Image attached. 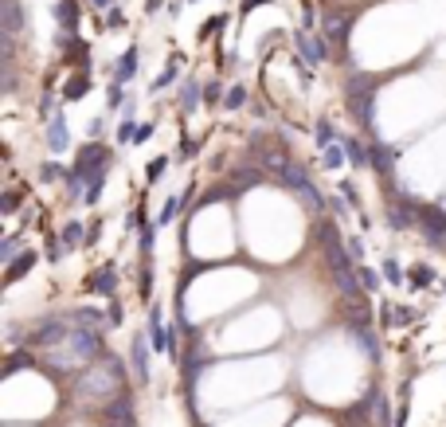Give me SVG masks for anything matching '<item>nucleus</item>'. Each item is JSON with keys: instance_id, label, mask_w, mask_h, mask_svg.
<instances>
[{"instance_id": "17", "label": "nucleus", "mask_w": 446, "mask_h": 427, "mask_svg": "<svg viewBox=\"0 0 446 427\" xmlns=\"http://www.w3.org/2000/svg\"><path fill=\"white\" fill-rule=\"evenodd\" d=\"M177 208H180V200H177V196L165 200V208H161V216H157V228H169L172 219H177Z\"/></svg>"}, {"instance_id": "27", "label": "nucleus", "mask_w": 446, "mask_h": 427, "mask_svg": "<svg viewBox=\"0 0 446 427\" xmlns=\"http://www.w3.org/2000/svg\"><path fill=\"white\" fill-rule=\"evenodd\" d=\"M318 145H321V150L333 145V126H329V122H318Z\"/></svg>"}, {"instance_id": "6", "label": "nucleus", "mask_w": 446, "mask_h": 427, "mask_svg": "<svg viewBox=\"0 0 446 427\" xmlns=\"http://www.w3.org/2000/svg\"><path fill=\"white\" fill-rule=\"evenodd\" d=\"M47 145H51V153H67V145H70L67 114H55V118L47 122Z\"/></svg>"}, {"instance_id": "26", "label": "nucleus", "mask_w": 446, "mask_h": 427, "mask_svg": "<svg viewBox=\"0 0 446 427\" xmlns=\"http://www.w3.org/2000/svg\"><path fill=\"white\" fill-rule=\"evenodd\" d=\"M325 31H329V36H333V40H337V36H345V20H341V16H329V20H325Z\"/></svg>"}, {"instance_id": "28", "label": "nucleus", "mask_w": 446, "mask_h": 427, "mask_svg": "<svg viewBox=\"0 0 446 427\" xmlns=\"http://www.w3.org/2000/svg\"><path fill=\"white\" fill-rule=\"evenodd\" d=\"M172 79H177V67H169V71H161L157 79H153V90H161V87H169Z\"/></svg>"}, {"instance_id": "12", "label": "nucleus", "mask_w": 446, "mask_h": 427, "mask_svg": "<svg viewBox=\"0 0 446 427\" xmlns=\"http://www.w3.org/2000/svg\"><path fill=\"white\" fill-rule=\"evenodd\" d=\"M137 138V126H133V102H126V114H121V122H118V141L126 145V141H133Z\"/></svg>"}, {"instance_id": "33", "label": "nucleus", "mask_w": 446, "mask_h": 427, "mask_svg": "<svg viewBox=\"0 0 446 427\" xmlns=\"http://www.w3.org/2000/svg\"><path fill=\"white\" fill-rule=\"evenodd\" d=\"M341 192H345L348 200H352V204H360V196H357V189H352V180H345V184H341Z\"/></svg>"}, {"instance_id": "2", "label": "nucleus", "mask_w": 446, "mask_h": 427, "mask_svg": "<svg viewBox=\"0 0 446 427\" xmlns=\"http://www.w3.org/2000/svg\"><path fill=\"white\" fill-rule=\"evenodd\" d=\"M121 388V365L118 361H110L106 368H90L87 377H82V384H79V396L82 400H102V396H110V392H118Z\"/></svg>"}, {"instance_id": "16", "label": "nucleus", "mask_w": 446, "mask_h": 427, "mask_svg": "<svg viewBox=\"0 0 446 427\" xmlns=\"http://www.w3.org/2000/svg\"><path fill=\"white\" fill-rule=\"evenodd\" d=\"M396 157H399V153L396 150H384V145H380V150H372V165H376V169H392V165H396Z\"/></svg>"}, {"instance_id": "8", "label": "nucleus", "mask_w": 446, "mask_h": 427, "mask_svg": "<svg viewBox=\"0 0 446 427\" xmlns=\"http://www.w3.org/2000/svg\"><path fill=\"white\" fill-rule=\"evenodd\" d=\"M24 28V12H20V0H4V36H16Z\"/></svg>"}, {"instance_id": "34", "label": "nucleus", "mask_w": 446, "mask_h": 427, "mask_svg": "<svg viewBox=\"0 0 446 427\" xmlns=\"http://www.w3.org/2000/svg\"><path fill=\"white\" fill-rule=\"evenodd\" d=\"M149 133H153V126L145 122V126H137V138H133V141H149Z\"/></svg>"}, {"instance_id": "5", "label": "nucleus", "mask_w": 446, "mask_h": 427, "mask_svg": "<svg viewBox=\"0 0 446 427\" xmlns=\"http://www.w3.org/2000/svg\"><path fill=\"white\" fill-rule=\"evenodd\" d=\"M297 51H302V59L306 63H313V67H318V63H325V40H321V36H313V31H297Z\"/></svg>"}, {"instance_id": "11", "label": "nucleus", "mask_w": 446, "mask_h": 427, "mask_svg": "<svg viewBox=\"0 0 446 427\" xmlns=\"http://www.w3.org/2000/svg\"><path fill=\"white\" fill-rule=\"evenodd\" d=\"M200 99H204V94H200V82H180V110H196L200 106Z\"/></svg>"}, {"instance_id": "25", "label": "nucleus", "mask_w": 446, "mask_h": 427, "mask_svg": "<svg viewBox=\"0 0 446 427\" xmlns=\"http://www.w3.org/2000/svg\"><path fill=\"white\" fill-rule=\"evenodd\" d=\"M384 278L387 282H403V270H399L396 259H384Z\"/></svg>"}, {"instance_id": "37", "label": "nucleus", "mask_w": 446, "mask_h": 427, "mask_svg": "<svg viewBox=\"0 0 446 427\" xmlns=\"http://www.w3.org/2000/svg\"><path fill=\"white\" fill-rule=\"evenodd\" d=\"M443 294H446V287H443Z\"/></svg>"}, {"instance_id": "31", "label": "nucleus", "mask_w": 446, "mask_h": 427, "mask_svg": "<svg viewBox=\"0 0 446 427\" xmlns=\"http://www.w3.org/2000/svg\"><path fill=\"white\" fill-rule=\"evenodd\" d=\"M204 99H208V102H219V99H228V94H223V87H219V82H211V87L204 90Z\"/></svg>"}, {"instance_id": "14", "label": "nucleus", "mask_w": 446, "mask_h": 427, "mask_svg": "<svg viewBox=\"0 0 446 427\" xmlns=\"http://www.w3.org/2000/svg\"><path fill=\"white\" fill-rule=\"evenodd\" d=\"M16 255H20V236H8L4 243H0V263H4V267H12V263H16Z\"/></svg>"}, {"instance_id": "36", "label": "nucleus", "mask_w": 446, "mask_h": 427, "mask_svg": "<svg viewBox=\"0 0 446 427\" xmlns=\"http://www.w3.org/2000/svg\"><path fill=\"white\" fill-rule=\"evenodd\" d=\"M94 4H98V8H110V4H114V0H94Z\"/></svg>"}, {"instance_id": "29", "label": "nucleus", "mask_w": 446, "mask_h": 427, "mask_svg": "<svg viewBox=\"0 0 446 427\" xmlns=\"http://www.w3.org/2000/svg\"><path fill=\"white\" fill-rule=\"evenodd\" d=\"M102 129H106V118H90V122H87V133H90L94 141L102 138Z\"/></svg>"}, {"instance_id": "18", "label": "nucleus", "mask_w": 446, "mask_h": 427, "mask_svg": "<svg viewBox=\"0 0 446 427\" xmlns=\"http://www.w3.org/2000/svg\"><path fill=\"white\" fill-rule=\"evenodd\" d=\"M223 106H228V110L247 106V87H231V90H228V99H223Z\"/></svg>"}, {"instance_id": "4", "label": "nucleus", "mask_w": 446, "mask_h": 427, "mask_svg": "<svg viewBox=\"0 0 446 427\" xmlns=\"http://www.w3.org/2000/svg\"><path fill=\"white\" fill-rule=\"evenodd\" d=\"M149 345L157 353H169L172 349V329H165V318H161V306L149 310Z\"/></svg>"}, {"instance_id": "7", "label": "nucleus", "mask_w": 446, "mask_h": 427, "mask_svg": "<svg viewBox=\"0 0 446 427\" xmlns=\"http://www.w3.org/2000/svg\"><path fill=\"white\" fill-rule=\"evenodd\" d=\"M137 59H141L137 48H129L126 55L118 59V67H114V82H129V79H133V75H137Z\"/></svg>"}, {"instance_id": "1", "label": "nucleus", "mask_w": 446, "mask_h": 427, "mask_svg": "<svg viewBox=\"0 0 446 427\" xmlns=\"http://www.w3.org/2000/svg\"><path fill=\"white\" fill-rule=\"evenodd\" d=\"M94 353H98V333H90V329H75V333H63V345L47 357V365L70 372V368L87 365Z\"/></svg>"}, {"instance_id": "22", "label": "nucleus", "mask_w": 446, "mask_h": 427, "mask_svg": "<svg viewBox=\"0 0 446 427\" xmlns=\"http://www.w3.org/2000/svg\"><path fill=\"white\" fill-rule=\"evenodd\" d=\"M165 169H169V157H157V161H149V165H145V177L149 180H161V177H165Z\"/></svg>"}, {"instance_id": "19", "label": "nucleus", "mask_w": 446, "mask_h": 427, "mask_svg": "<svg viewBox=\"0 0 446 427\" xmlns=\"http://www.w3.org/2000/svg\"><path fill=\"white\" fill-rule=\"evenodd\" d=\"M82 94H87V79H70L67 90H63V99H67V102H79Z\"/></svg>"}, {"instance_id": "21", "label": "nucleus", "mask_w": 446, "mask_h": 427, "mask_svg": "<svg viewBox=\"0 0 446 427\" xmlns=\"http://www.w3.org/2000/svg\"><path fill=\"white\" fill-rule=\"evenodd\" d=\"M431 278H435V270L426 267V263H419V267H411V282H415V287H431Z\"/></svg>"}, {"instance_id": "30", "label": "nucleus", "mask_w": 446, "mask_h": 427, "mask_svg": "<svg viewBox=\"0 0 446 427\" xmlns=\"http://www.w3.org/2000/svg\"><path fill=\"white\" fill-rule=\"evenodd\" d=\"M106 99H110V110L121 106V82H110V94H106Z\"/></svg>"}, {"instance_id": "15", "label": "nucleus", "mask_w": 446, "mask_h": 427, "mask_svg": "<svg viewBox=\"0 0 446 427\" xmlns=\"http://www.w3.org/2000/svg\"><path fill=\"white\" fill-rule=\"evenodd\" d=\"M79 243H82V224H79V219H70L67 228H63V251L79 247Z\"/></svg>"}, {"instance_id": "20", "label": "nucleus", "mask_w": 446, "mask_h": 427, "mask_svg": "<svg viewBox=\"0 0 446 427\" xmlns=\"http://www.w3.org/2000/svg\"><path fill=\"white\" fill-rule=\"evenodd\" d=\"M345 150H348V161H352V165H364V145H360L357 138H345Z\"/></svg>"}, {"instance_id": "23", "label": "nucleus", "mask_w": 446, "mask_h": 427, "mask_svg": "<svg viewBox=\"0 0 446 427\" xmlns=\"http://www.w3.org/2000/svg\"><path fill=\"white\" fill-rule=\"evenodd\" d=\"M31 263H36V255H31V251H28V255H20V259H16V263L8 267V282H16V275H20V270H28Z\"/></svg>"}, {"instance_id": "10", "label": "nucleus", "mask_w": 446, "mask_h": 427, "mask_svg": "<svg viewBox=\"0 0 446 427\" xmlns=\"http://www.w3.org/2000/svg\"><path fill=\"white\" fill-rule=\"evenodd\" d=\"M145 341H149V338H137V341H133V349H129L133 368H137V380H149V353H145Z\"/></svg>"}, {"instance_id": "24", "label": "nucleus", "mask_w": 446, "mask_h": 427, "mask_svg": "<svg viewBox=\"0 0 446 427\" xmlns=\"http://www.w3.org/2000/svg\"><path fill=\"white\" fill-rule=\"evenodd\" d=\"M360 282H364V290H380V275H376V267H360Z\"/></svg>"}, {"instance_id": "35", "label": "nucleus", "mask_w": 446, "mask_h": 427, "mask_svg": "<svg viewBox=\"0 0 446 427\" xmlns=\"http://www.w3.org/2000/svg\"><path fill=\"white\" fill-rule=\"evenodd\" d=\"M258 4H267V0H243V12H251V8H258Z\"/></svg>"}, {"instance_id": "3", "label": "nucleus", "mask_w": 446, "mask_h": 427, "mask_svg": "<svg viewBox=\"0 0 446 427\" xmlns=\"http://www.w3.org/2000/svg\"><path fill=\"white\" fill-rule=\"evenodd\" d=\"M419 228H423V236L431 239V243L446 247V212H438V208H423V212H419Z\"/></svg>"}, {"instance_id": "13", "label": "nucleus", "mask_w": 446, "mask_h": 427, "mask_svg": "<svg viewBox=\"0 0 446 427\" xmlns=\"http://www.w3.org/2000/svg\"><path fill=\"white\" fill-rule=\"evenodd\" d=\"M325 157H321V165H325V169H341V165H345V141H341V145H325Z\"/></svg>"}, {"instance_id": "9", "label": "nucleus", "mask_w": 446, "mask_h": 427, "mask_svg": "<svg viewBox=\"0 0 446 427\" xmlns=\"http://www.w3.org/2000/svg\"><path fill=\"white\" fill-rule=\"evenodd\" d=\"M90 290H94V294H114V290H118V275H114V267H102L98 275L90 278Z\"/></svg>"}, {"instance_id": "32", "label": "nucleus", "mask_w": 446, "mask_h": 427, "mask_svg": "<svg viewBox=\"0 0 446 427\" xmlns=\"http://www.w3.org/2000/svg\"><path fill=\"white\" fill-rule=\"evenodd\" d=\"M348 255H352V259H364V243H360V239H348Z\"/></svg>"}]
</instances>
